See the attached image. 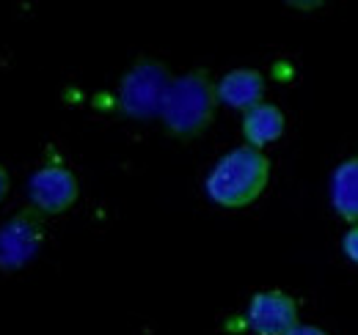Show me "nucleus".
<instances>
[{
	"label": "nucleus",
	"mask_w": 358,
	"mask_h": 335,
	"mask_svg": "<svg viewBox=\"0 0 358 335\" xmlns=\"http://www.w3.org/2000/svg\"><path fill=\"white\" fill-rule=\"evenodd\" d=\"M270 181V160L251 149L240 146L224 154L207 176V195L221 209H243L251 207L268 187Z\"/></svg>",
	"instance_id": "f257e3e1"
},
{
	"label": "nucleus",
	"mask_w": 358,
	"mask_h": 335,
	"mask_svg": "<svg viewBox=\"0 0 358 335\" xmlns=\"http://www.w3.org/2000/svg\"><path fill=\"white\" fill-rule=\"evenodd\" d=\"M215 85L210 83V77L204 72H187L177 80H171V88L166 94L163 102V126L174 135V137H196L201 135L213 116H215Z\"/></svg>",
	"instance_id": "f03ea898"
},
{
	"label": "nucleus",
	"mask_w": 358,
	"mask_h": 335,
	"mask_svg": "<svg viewBox=\"0 0 358 335\" xmlns=\"http://www.w3.org/2000/svg\"><path fill=\"white\" fill-rule=\"evenodd\" d=\"M171 88V77L169 69L160 61L152 58H141L133 69L122 77L119 85V102L122 110L130 119H155L163 113V102L166 94Z\"/></svg>",
	"instance_id": "7ed1b4c3"
},
{
	"label": "nucleus",
	"mask_w": 358,
	"mask_h": 335,
	"mask_svg": "<svg viewBox=\"0 0 358 335\" xmlns=\"http://www.w3.org/2000/svg\"><path fill=\"white\" fill-rule=\"evenodd\" d=\"M78 193H80L78 176L58 163L42 165L28 179V201L34 211L42 217L64 214L66 209H72V204L78 201Z\"/></svg>",
	"instance_id": "20e7f679"
},
{
	"label": "nucleus",
	"mask_w": 358,
	"mask_h": 335,
	"mask_svg": "<svg viewBox=\"0 0 358 335\" xmlns=\"http://www.w3.org/2000/svg\"><path fill=\"white\" fill-rule=\"evenodd\" d=\"M42 239H45L42 214L36 211L14 214L8 223L0 225V269L25 267L39 253Z\"/></svg>",
	"instance_id": "39448f33"
},
{
	"label": "nucleus",
	"mask_w": 358,
	"mask_h": 335,
	"mask_svg": "<svg viewBox=\"0 0 358 335\" xmlns=\"http://www.w3.org/2000/svg\"><path fill=\"white\" fill-rule=\"evenodd\" d=\"M245 322L257 335H287L301 325L298 302L281 289L257 292L248 302Z\"/></svg>",
	"instance_id": "423d86ee"
},
{
	"label": "nucleus",
	"mask_w": 358,
	"mask_h": 335,
	"mask_svg": "<svg viewBox=\"0 0 358 335\" xmlns=\"http://www.w3.org/2000/svg\"><path fill=\"white\" fill-rule=\"evenodd\" d=\"M215 96L218 102H224L229 107H237V110H251L257 105H262V96H265V77L257 72V69H234V72H226L224 77L215 85Z\"/></svg>",
	"instance_id": "0eeeda50"
},
{
	"label": "nucleus",
	"mask_w": 358,
	"mask_h": 335,
	"mask_svg": "<svg viewBox=\"0 0 358 335\" xmlns=\"http://www.w3.org/2000/svg\"><path fill=\"white\" fill-rule=\"evenodd\" d=\"M284 113L278 110V105H270L262 102L251 110L243 113V137H245V146L262 151L265 146L275 143L281 135H284Z\"/></svg>",
	"instance_id": "6e6552de"
},
{
	"label": "nucleus",
	"mask_w": 358,
	"mask_h": 335,
	"mask_svg": "<svg viewBox=\"0 0 358 335\" xmlns=\"http://www.w3.org/2000/svg\"><path fill=\"white\" fill-rule=\"evenodd\" d=\"M331 204L348 223H358V157L345 160L331 179Z\"/></svg>",
	"instance_id": "1a4fd4ad"
},
{
	"label": "nucleus",
	"mask_w": 358,
	"mask_h": 335,
	"mask_svg": "<svg viewBox=\"0 0 358 335\" xmlns=\"http://www.w3.org/2000/svg\"><path fill=\"white\" fill-rule=\"evenodd\" d=\"M342 253H345L353 264H358V223L350 225V231L345 234V239H342Z\"/></svg>",
	"instance_id": "9d476101"
},
{
	"label": "nucleus",
	"mask_w": 358,
	"mask_h": 335,
	"mask_svg": "<svg viewBox=\"0 0 358 335\" xmlns=\"http://www.w3.org/2000/svg\"><path fill=\"white\" fill-rule=\"evenodd\" d=\"M287 335H328V333L320 330V327H312V325H298L292 333H287Z\"/></svg>",
	"instance_id": "9b49d317"
},
{
	"label": "nucleus",
	"mask_w": 358,
	"mask_h": 335,
	"mask_svg": "<svg viewBox=\"0 0 358 335\" xmlns=\"http://www.w3.org/2000/svg\"><path fill=\"white\" fill-rule=\"evenodd\" d=\"M8 187H11V179H8V170L0 165V201L8 195Z\"/></svg>",
	"instance_id": "f8f14e48"
}]
</instances>
